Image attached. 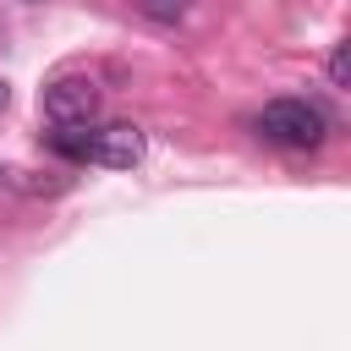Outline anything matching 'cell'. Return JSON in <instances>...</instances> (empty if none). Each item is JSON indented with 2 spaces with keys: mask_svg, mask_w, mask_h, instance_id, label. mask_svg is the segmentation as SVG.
<instances>
[{
  "mask_svg": "<svg viewBox=\"0 0 351 351\" xmlns=\"http://www.w3.org/2000/svg\"><path fill=\"white\" fill-rule=\"evenodd\" d=\"M5 104H11V82L0 77V110H5Z\"/></svg>",
  "mask_w": 351,
  "mask_h": 351,
  "instance_id": "obj_6",
  "label": "cell"
},
{
  "mask_svg": "<svg viewBox=\"0 0 351 351\" xmlns=\"http://www.w3.org/2000/svg\"><path fill=\"white\" fill-rule=\"evenodd\" d=\"M99 104H104V93L82 71H66V77L44 82V93H38V110H44L49 126H93L99 121Z\"/></svg>",
  "mask_w": 351,
  "mask_h": 351,
  "instance_id": "obj_2",
  "label": "cell"
},
{
  "mask_svg": "<svg viewBox=\"0 0 351 351\" xmlns=\"http://www.w3.org/2000/svg\"><path fill=\"white\" fill-rule=\"evenodd\" d=\"M88 159H93V165H110V170H132V165L143 159V132H137V126H126V121H115V126L93 132Z\"/></svg>",
  "mask_w": 351,
  "mask_h": 351,
  "instance_id": "obj_3",
  "label": "cell"
},
{
  "mask_svg": "<svg viewBox=\"0 0 351 351\" xmlns=\"http://www.w3.org/2000/svg\"><path fill=\"white\" fill-rule=\"evenodd\" d=\"M186 5H192V0H137V11H143V16H154V22H181V16H186Z\"/></svg>",
  "mask_w": 351,
  "mask_h": 351,
  "instance_id": "obj_4",
  "label": "cell"
},
{
  "mask_svg": "<svg viewBox=\"0 0 351 351\" xmlns=\"http://www.w3.org/2000/svg\"><path fill=\"white\" fill-rule=\"evenodd\" d=\"M252 126H258L263 143H274V148H296V154H313V148H324V137H329L324 110L307 104V99H269V104L258 110Z\"/></svg>",
  "mask_w": 351,
  "mask_h": 351,
  "instance_id": "obj_1",
  "label": "cell"
},
{
  "mask_svg": "<svg viewBox=\"0 0 351 351\" xmlns=\"http://www.w3.org/2000/svg\"><path fill=\"white\" fill-rule=\"evenodd\" d=\"M329 82H335V88L351 82V44H335V49H329Z\"/></svg>",
  "mask_w": 351,
  "mask_h": 351,
  "instance_id": "obj_5",
  "label": "cell"
}]
</instances>
